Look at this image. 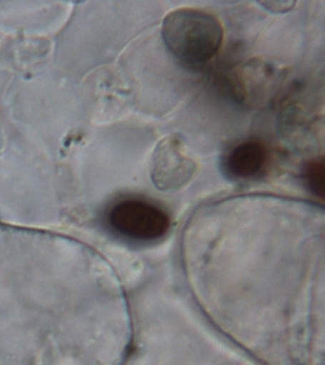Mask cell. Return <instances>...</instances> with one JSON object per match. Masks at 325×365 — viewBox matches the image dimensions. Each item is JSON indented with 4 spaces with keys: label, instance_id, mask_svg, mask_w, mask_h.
Masks as SVG:
<instances>
[{
    "label": "cell",
    "instance_id": "6da1fadb",
    "mask_svg": "<svg viewBox=\"0 0 325 365\" xmlns=\"http://www.w3.org/2000/svg\"><path fill=\"white\" fill-rule=\"evenodd\" d=\"M161 36L168 50L187 64H204L218 53L224 41L221 23L212 14L179 8L164 17Z\"/></svg>",
    "mask_w": 325,
    "mask_h": 365
},
{
    "label": "cell",
    "instance_id": "7a4b0ae2",
    "mask_svg": "<svg viewBox=\"0 0 325 365\" xmlns=\"http://www.w3.org/2000/svg\"><path fill=\"white\" fill-rule=\"evenodd\" d=\"M107 222L119 235L136 241L161 238L170 227V218L164 210L139 199L116 202L108 211Z\"/></svg>",
    "mask_w": 325,
    "mask_h": 365
},
{
    "label": "cell",
    "instance_id": "3957f363",
    "mask_svg": "<svg viewBox=\"0 0 325 365\" xmlns=\"http://www.w3.org/2000/svg\"><path fill=\"white\" fill-rule=\"evenodd\" d=\"M196 163L186 144L178 135L164 137L152 156L151 176L162 191H176L189 184L195 176Z\"/></svg>",
    "mask_w": 325,
    "mask_h": 365
},
{
    "label": "cell",
    "instance_id": "277c9868",
    "mask_svg": "<svg viewBox=\"0 0 325 365\" xmlns=\"http://www.w3.org/2000/svg\"><path fill=\"white\" fill-rule=\"evenodd\" d=\"M281 79V71L269 62L250 61L236 73V93L242 101L259 106L270 99Z\"/></svg>",
    "mask_w": 325,
    "mask_h": 365
},
{
    "label": "cell",
    "instance_id": "5b68a950",
    "mask_svg": "<svg viewBox=\"0 0 325 365\" xmlns=\"http://www.w3.org/2000/svg\"><path fill=\"white\" fill-rule=\"evenodd\" d=\"M267 153L261 144L256 141L241 143L228 153L224 162L225 173L234 179H249L264 170Z\"/></svg>",
    "mask_w": 325,
    "mask_h": 365
},
{
    "label": "cell",
    "instance_id": "8992f818",
    "mask_svg": "<svg viewBox=\"0 0 325 365\" xmlns=\"http://www.w3.org/2000/svg\"><path fill=\"white\" fill-rule=\"evenodd\" d=\"M304 180L311 192L324 199L325 165L324 157L312 159L304 168Z\"/></svg>",
    "mask_w": 325,
    "mask_h": 365
},
{
    "label": "cell",
    "instance_id": "52a82bcc",
    "mask_svg": "<svg viewBox=\"0 0 325 365\" xmlns=\"http://www.w3.org/2000/svg\"><path fill=\"white\" fill-rule=\"evenodd\" d=\"M261 4L264 6L266 10L271 11V13H285L289 10H292L294 6L296 5V2L294 1H266L261 2Z\"/></svg>",
    "mask_w": 325,
    "mask_h": 365
}]
</instances>
